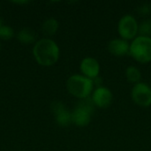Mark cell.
<instances>
[{"instance_id": "14", "label": "cell", "mask_w": 151, "mask_h": 151, "mask_svg": "<svg viewBox=\"0 0 151 151\" xmlns=\"http://www.w3.org/2000/svg\"><path fill=\"white\" fill-rule=\"evenodd\" d=\"M139 35L151 37V19H148L139 24Z\"/></svg>"}, {"instance_id": "17", "label": "cell", "mask_w": 151, "mask_h": 151, "mask_svg": "<svg viewBox=\"0 0 151 151\" xmlns=\"http://www.w3.org/2000/svg\"><path fill=\"white\" fill-rule=\"evenodd\" d=\"M13 3L19 4H27L28 2H27V1H15V2H13Z\"/></svg>"}, {"instance_id": "2", "label": "cell", "mask_w": 151, "mask_h": 151, "mask_svg": "<svg viewBox=\"0 0 151 151\" xmlns=\"http://www.w3.org/2000/svg\"><path fill=\"white\" fill-rule=\"evenodd\" d=\"M66 89L73 97L83 100L91 96L92 92L95 89V84L93 80H90L82 74H73L66 81Z\"/></svg>"}, {"instance_id": "9", "label": "cell", "mask_w": 151, "mask_h": 151, "mask_svg": "<svg viewBox=\"0 0 151 151\" xmlns=\"http://www.w3.org/2000/svg\"><path fill=\"white\" fill-rule=\"evenodd\" d=\"M80 70L83 76L94 81L99 77L101 66L99 62L95 58L86 57L81 61Z\"/></svg>"}, {"instance_id": "8", "label": "cell", "mask_w": 151, "mask_h": 151, "mask_svg": "<svg viewBox=\"0 0 151 151\" xmlns=\"http://www.w3.org/2000/svg\"><path fill=\"white\" fill-rule=\"evenodd\" d=\"M50 110L58 126L65 127L72 123V111H70L62 102H52L50 104Z\"/></svg>"}, {"instance_id": "7", "label": "cell", "mask_w": 151, "mask_h": 151, "mask_svg": "<svg viewBox=\"0 0 151 151\" xmlns=\"http://www.w3.org/2000/svg\"><path fill=\"white\" fill-rule=\"evenodd\" d=\"M90 99L96 107L99 109H107L112 104L113 94L109 88L101 86L94 89Z\"/></svg>"}, {"instance_id": "15", "label": "cell", "mask_w": 151, "mask_h": 151, "mask_svg": "<svg viewBox=\"0 0 151 151\" xmlns=\"http://www.w3.org/2000/svg\"><path fill=\"white\" fill-rule=\"evenodd\" d=\"M14 35V31L12 27L7 25H3L0 28V38L3 40H10Z\"/></svg>"}, {"instance_id": "11", "label": "cell", "mask_w": 151, "mask_h": 151, "mask_svg": "<svg viewBox=\"0 0 151 151\" xmlns=\"http://www.w3.org/2000/svg\"><path fill=\"white\" fill-rule=\"evenodd\" d=\"M58 27H59L58 21L54 18H49L43 21L41 30L44 35L52 36L58 32Z\"/></svg>"}, {"instance_id": "5", "label": "cell", "mask_w": 151, "mask_h": 151, "mask_svg": "<svg viewBox=\"0 0 151 151\" xmlns=\"http://www.w3.org/2000/svg\"><path fill=\"white\" fill-rule=\"evenodd\" d=\"M118 33L120 38L126 41H133L139 35V23L131 14L123 15L118 22Z\"/></svg>"}, {"instance_id": "13", "label": "cell", "mask_w": 151, "mask_h": 151, "mask_svg": "<svg viewBox=\"0 0 151 151\" xmlns=\"http://www.w3.org/2000/svg\"><path fill=\"white\" fill-rule=\"evenodd\" d=\"M126 78L127 80V81L129 83L132 84H136L141 82V79H142V73L140 71V69L134 65H129L127 67L126 72Z\"/></svg>"}, {"instance_id": "3", "label": "cell", "mask_w": 151, "mask_h": 151, "mask_svg": "<svg viewBox=\"0 0 151 151\" xmlns=\"http://www.w3.org/2000/svg\"><path fill=\"white\" fill-rule=\"evenodd\" d=\"M129 55L140 64L151 62V37L138 35L130 42Z\"/></svg>"}, {"instance_id": "19", "label": "cell", "mask_w": 151, "mask_h": 151, "mask_svg": "<svg viewBox=\"0 0 151 151\" xmlns=\"http://www.w3.org/2000/svg\"><path fill=\"white\" fill-rule=\"evenodd\" d=\"M0 49H1V44H0Z\"/></svg>"}, {"instance_id": "12", "label": "cell", "mask_w": 151, "mask_h": 151, "mask_svg": "<svg viewBox=\"0 0 151 151\" xmlns=\"http://www.w3.org/2000/svg\"><path fill=\"white\" fill-rule=\"evenodd\" d=\"M36 33L29 27H24L19 31L17 39L23 44H31L36 41Z\"/></svg>"}, {"instance_id": "1", "label": "cell", "mask_w": 151, "mask_h": 151, "mask_svg": "<svg viewBox=\"0 0 151 151\" xmlns=\"http://www.w3.org/2000/svg\"><path fill=\"white\" fill-rule=\"evenodd\" d=\"M33 55L40 65L51 66L59 59L60 50L55 41L45 37L35 42L33 48Z\"/></svg>"}, {"instance_id": "16", "label": "cell", "mask_w": 151, "mask_h": 151, "mask_svg": "<svg viewBox=\"0 0 151 151\" xmlns=\"http://www.w3.org/2000/svg\"><path fill=\"white\" fill-rule=\"evenodd\" d=\"M151 10V6L150 5H149V4H144L142 6H141L140 8H139V12H140V13L142 14V15H147L150 12Z\"/></svg>"}, {"instance_id": "4", "label": "cell", "mask_w": 151, "mask_h": 151, "mask_svg": "<svg viewBox=\"0 0 151 151\" xmlns=\"http://www.w3.org/2000/svg\"><path fill=\"white\" fill-rule=\"evenodd\" d=\"M95 107L89 98L80 100L72 111V123L79 127H84L89 125Z\"/></svg>"}, {"instance_id": "18", "label": "cell", "mask_w": 151, "mask_h": 151, "mask_svg": "<svg viewBox=\"0 0 151 151\" xmlns=\"http://www.w3.org/2000/svg\"><path fill=\"white\" fill-rule=\"evenodd\" d=\"M3 27V21H2V19H0V28Z\"/></svg>"}, {"instance_id": "6", "label": "cell", "mask_w": 151, "mask_h": 151, "mask_svg": "<svg viewBox=\"0 0 151 151\" xmlns=\"http://www.w3.org/2000/svg\"><path fill=\"white\" fill-rule=\"evenodd\" d=\"M131 98L136 105L149 108L151 106V86L142 81L134 84L131 90Z\"/></svg>"}, {"instance_id": "10", "label": "cell", "mask_w": 151, "mask_h": 151, "mask_svg": "<svg viewBox=\"0 0 151 151\" xmlns=\"http://www.w3.org/2000/svg\"><path fill=\"white\" fill-rule=\"evenodd\" d=\"M108 51L115 57H124L129 55L130 42L122 38H114L108 42Z\"/></svg>"}]
</instances>
